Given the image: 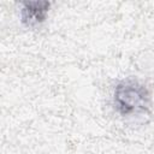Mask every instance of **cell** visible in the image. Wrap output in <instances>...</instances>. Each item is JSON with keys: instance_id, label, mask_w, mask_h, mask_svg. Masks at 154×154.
<instances>
[{"instance_id": "1", "label": "cell", "mask_w": 154, "mask_h": 154, "mask_svg": "<svg viewBox=\"0 0 154 154\" xmlns=\"http://www.w3.org/2000/svg\"><path fill=\"white\" fill-rule=\"evenodd\" d=\"M114 105L122 116L147 113L150 106L148 89L137 81L126 79L114 89Z\"/></svg>"}, {"instance_id": "2", "label": "cell", "mask_w": 154, "mask_h": 154, "mask_svg": "<svg viewBox=\"0 0 154 154\" xmlns=\"http://www.w3.org/2000/svg\"><path fill=\"white\" fill-rule=\"evenodd\" d=\"M51 4L47 1H28L22 4V22L26 26L41 24L48 13Z\"/></svg>"}]
</instances>
